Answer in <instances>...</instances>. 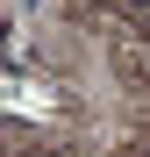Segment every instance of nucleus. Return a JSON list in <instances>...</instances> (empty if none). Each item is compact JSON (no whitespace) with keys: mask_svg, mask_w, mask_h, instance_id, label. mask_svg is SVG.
<instances>
[{"mask_svg":"<svg viewBox=\"0 0 150 157\" xmlns=\"http://www.w3.org/2000/svg\"><path fill=\"white\" fill-rule=\"evenodd\" d=\"M129 7H150V0H129Z\"/></svg>","mask_w":150,"mask_h":157,"instance_id":"nucleus-1","label":"nucleus"}]
</instances>
